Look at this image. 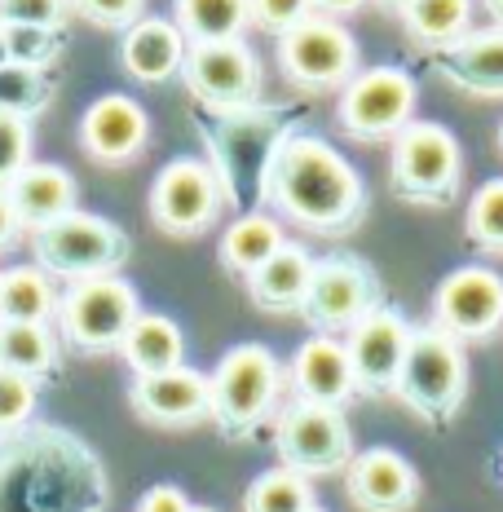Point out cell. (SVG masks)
Listing matches in <instances>:
<instances>
[{"label": "cell", "instance_id": "obj_10", "mask_svg": "<svg viewBox=\"0 0 503 512\" xmlns=\"http://www.w3.org/2000/svg\"><path fill=\"white\" fill-rule=\"evenodd\" d=\"M274 451L278 464L301 477H340L353 460V429L340 407L287 402L274 415Z\"/></svg>", "mask_w": 503, "mask_h": 512}, {"label": "cell", "instance_id": "obj_38", "mask_svg": "<svg viewBox=\"0 0 503 512\" xmlns=\"http://www.w3.org/2000/svg\"><path fill=\"white\" fill-rule=\"evenodd\" d=\"M248 14H252V27H261L265 36H287L292 27H301L314 5L309 0H248Z\"/></svg>", "mask_w": 503, "mask_h": 512}, {"label": "cell", "instance_id": "obj_33", "mask_svg": "<svg viewBox=\"0 0 503 512\" xmlns=\"http://www.w3.org/2000/svg\"><path fill=\"white\" fill-rule=\"evenodd\" d=\"M464 234L477 252L503 256V177H490L473 190V204L464 217Z\"/></svg>", "mask_w": 503, "mask_h": 512}, {"label": "cell", "instance_id": "obj_11", "mask_svg": "<svg viewBox=\"0 0 503 512\" xmlns=\"http://www.w3.org/2000/svg\"><path fill=\"white\" fill-rule=\"evenodd\" d=\"M415 76L393 62H380V67L358 71L345 89H340V106H336V124L340 133L353 137V142H393L406 124L415 120Z\"/></svg>", "mask_w": 503, "mask_h": 512}, {"label": "cell", "instance_id": "obj_1", "mask_svg": "<svg viewBox=\"0 0 503 512\" xmlns=\"http://www.w3.org/2000/svg\"><path fill=\"white\" fill-rule=\"evenodd\" d=\"M111 473L76 429L31 420L0 433V512H106Z\"/></svg>", "mask_w": 503, "mask_h": 512}, {"label": "cell", "instance_id": "obj_16", "mask_svg": "<svg viewBox=\"0 0 503 512\" xmlns=\"http://www.w3.org/2000/svg\"><path fill=\"white\" fill-rule=\"evenodd\" d=\"M406 345H411V318L389 301L376 305L358 327H353L345 336V349H349L358 398H389L393 384H398Z\"/></svg>", "mask_w": 503, "mask_h": 512}, {"label": "cell", "instance_id": "obj_8", "mask_svg": "<svg viewBox=\"0 0 503 512\" xmlns=\"http://www.w3.org/2000/svg\"><path fill=\"white\" fill-rule=\"evenodd\" d=\"M137 314H142L137 287L120 279V274L71 283L67 292L58 296V336L71 354H84V358L120 354L128 327L137 323Z\"/></svg>", "mask_w": 503, "mask_h": 512}, {"label": "cell", "instance_id": "obj_48", "mask_svg": "<svg viewBox=\"0 0 503 512\" xmlns=\"http://www.w3.org/2000/svg\"><path fill=\"white\" fill-rule=\"evenodd\" d=\"M499 473H503V451H499Z\"/></svg>", "mask_w": 503, "mask_h": 512}, {"label": "cell", "instance_id": "obj_19", "mask_svg": "<svg viewBox=\"0 0 503 512\" xmlns=\"http://www.w3.org/2000/svg\"><path fill=\"white\" fill-rule=\"evenodd\" d=\"M146 142H151V115L128 93H106L80 120V146L98 164H128L146 151Z\"/></svg>", "mask_w": 503, "mask_h": 512}, {"label": "cell", "instance_id": "obj_17", "mask_svg": "<svg viewBox=\"0 0 503 512\" xmlns=\"http://www.w3.org/2000/svg\"><path fill=\"white\" fill-rule=\"evenodd\" d=\"M128 407L151 429H195V424L212 420V389L203 371L173 367L159 376H133Z\"/></svg>", "mask_w": 503, "mask_h": 512}, {"label": "cell", "instance_id": "obj_47", "mask_svg": "<svg viewBox=\"0 0 503 512\" xmlns=\"http://www.w3.org/2000/svg\"><path fill=\"white\" fill-rule=\"evenodd\" d=\"M499 155H503V124H499Z\"/></svg>", "mask_w": 503, "mask_h": 512}, {"label": "cell", "instance_id": "obj_21", "mask_svg": "<svg viewBox=\"0 0 503 512\" xmlns=\"http://www.w3.org/2000/svg\"><path fill=\"white\" fill-rule=\"evenodd\" d=\"M186 49H190V40L181 36V27L173 18H137L120 40V67L137 84H164L181 76Z\"/></svg>", "mask_w": 503, "mask_h": 512}, {"label": "cell", "instance_id": "obj_26", "mask_svg": "<svg viewBox=\"0 0 503 512\" xmlns=\"http://www.w3.org/2000/svg\"><path fill=\"white\" fill-rule=\"evenodd\" d=\"M120 358L128 362L133 376H159V371L186 367V336L168 314H137V323L128 327Z\"/></svg>", "mask_w": 503, "mask_h": 512}, {"label": "cell", "instance_id": "obj_18", "mask_svg": "<svg viewBox=\"0 0 503 512\" xmlns=\"http://www.w3.org/2000/svg\"><path fill=\"white\" fill-rule=\"evenodd\" d=\"M340 477H345V495L358 512H415L424 495L415 464L393 446L353 451V460Z\"/></svg>", "mask_w": 503, "mask_h": 512}, {"label": "cell", "instance_id": "obj_14", "mask_svg": "<svg viewBox=\"0 0 503 512\" xmlns=\"http://www.w3.org/2000/svg\"><path fill=\"white\" fill-rule=\"evenodd\" d=\"M433 327L459 345L503 332V274L490 265H459L433 292Z\"/></svg>", "mask_w": 503, "mask_h": 512}, {"label": "cell", "instance_id": "obj_39", "mask_svg": "<svg viewBox=\"0 0 503 512\" xmlns=\"http://www.w3.org/2000/svg\"><path fill=\"white\" fill-rule=\"evenodd\" d=\"M71 9L106 31H128L137 18H146V0H71Z\"/></svg>", "mask_w": 503, "mask_h": 512}, {"label": "cell", "instance_id": "obj_27", "mask_svg": "<svg viewBox=\"0 0 503 512\" xmlns=\"http://www.w3.org/2000/svg\"><path fill=\"white\" fill-rule=\"evenodd\" d=\"M287 243L283 226H278L274 217H265V212H248V217H234L226 234H221V270L234 274V279H248L256 274L265 261Z\"/></svg>", "mask_w": 503, "mask_h": 512}, {"label": "cell", "instance_id": "obj_3", "mask_svg": "<svg viewBox=\"0 0 503 512\" xmlns=\"http://www.w3.org/2000/svg\"><path fill=\"white\" fill-rule=\"evenodd\" d=\"M301 128V111L287 102H252L234 111H195V133L203 142V164L212 168L221 199L234 217L265 208V181H270L274 155L287 137Z\"/></svg>", "mask_w": 503, "mask_h": 512}, {"label": "cell", "instance_id": "obj_40", "mask_svg": "<svg viewBox=\"0 0 503 512\" xmlns=\"http://www.w3.org/2000/svg\"><path fill=\"white\" fill-rule=\"evenodd\" d=\"M195 504H190V495L181 486H173V482H159V486H151L142 499H137V508L133 512H190Z\"/></svg>", "mask_w": 503, "mask_h": 512}, {"label": "cell", "instance_id": "obj_23", "mask_svg": "<svg viewBox=\"0 0 503 512\" xmlns=\"http://www.w3.org/2000/svg\"><path fill=\"white\" fill-rule=\"evenodd\" d=\"M437 71L473 98H503V27H473L437 53Z\"/></svg>", "mask_w": 503, "mask_h": 512}, {"label": "cell", "instance_id": "obj_41", "mask_svg": "<svg viewBox=\"0 0 503 512\" xmlns=\"http://www.w3.org/2000/svg\"><path fill=\"white\" fill-rule=\"evenodd\" d=\"M18 217H14V204H9V195L5 190H0V248H9V243L18 239Z\"/></svg>", "mask_w": 503, "mask_h": 512}, {"label": "cell", "instance_id": "obj_37", "mask_svg": "<svg viewBox=\"0 0 503 512\" xmlns=\"http://www.w3.org/2000/svg\"><path fill=\"white\" fill-rule=\"evenodd\" d=\"M31 164V120L0 111V190Z\"/></svg>", "mask_w": 503, "mask_h": 512}, {"label": "cell", "instance_id": "obj_28", "mask_svg": "<svg viewBox=\"0 0 503 512\" xmlns=\"http://www.w3.org/2000/svg\"><path fill=\"white\" fill-rule=\"evenodd\" d=\"M58 318V287L40 265L0 270V323H53Z\"/></svg>", "mask_w": 503, "mask_h": 512}, {"label": "cell", "instance_id": "obj_35", "mask_svg": "<svg viewBox=\"0 0 503 512\" xmlns=\"http://www.w3.org/2000/svg\"><path fill=\"white\" fill-rule=\"evenodd\" d=\"M71 14H76V9H71V0H0V27L67 31Z\"/></svg>", "mask_w": 503, "mask_h": 512}, {"label": "cell", "instance_id": "obj_2", "mask_svg": "<svg viewBox=\"0 0 503 512\" xmlns=\"http://www.w3.org/2000/svg\"><path fill=\"white\" fill-rule=\"evenodd\" d=\"M265 204L309 234L349 239L367 226L371 195L362 173L327 137L296 128L274 155L270 181H265Z\"/></svg>", "mask_w": 503, "mask_h": 512}, {"label": "cell", "instance_id": "obj_24", "mask_svg": "<svg viewBox=\"0 0 503 512\" xmlns=\"http://www.w3.org/2000/svg\"><path fill=\"white\" fill-rule=\"evenodd\" d=\"M309 274H314V256L305 243H283L261 270L243 279V287H248V301L261 314H296L305 301Z\"/></svg>", "mask_w": 503, "mask_h": 512}, {"label": "cell", "instance_id": "obj_46", "mask_svg": "<svg viewBox=\"0 0 503 512\" xmlns=\"http://www.w3.org/2000/svg\"><path fill=\"white\" fill-rule=\"evenodd\" d=\"M190 512H217V508H203V504H195V508H190Z\"/></svg>", "mask_w": 503, "mask_h": 512}, {"label": "cell", "instance_id": "obj_12", "mask_svg": "<svg viewBox=\"0 0 503 512\" xmlns=\"http://www.w3.org/2000/svg\"><path fill=\"white\" fill-rule=\"evenodd\" d=\"M278 67L305 93L345 89L358 76V40L349 36L340 18L309 14L301 27L278 36Z\"/></svg>", "mask_w": 503, "mask_h": 512}, {"label": "cell", "instance_id": "obj_9", "mask_svg": "<svg viewBox=\"0 0 503 512\" xmlns=\"http://www.w3.org/2000/svg\"><path fill=\"white\" fill-rule=\"evenodd\" d=\"M376 305H384V283L376 265L353 252H331L314 261L305 301L296 314L314 336H349Z\"/></svg>", "mask_w": 503, "mask_h": 512}, {"label": "cell", "instance_id": "obj_49", "mask_svg": "<svg viewBox=\"0 0 503 512\" xmlns=\"http://www.w3.org/2000/svg\"><path fill=\"white\" fill-rule=\"evenodd\" d=\"M309 512H323V508H309Z\"/></svg>", "mask_w": 503, "mask_h": 512}, {"label": "cell", "instance_id": "obj_15", "mask_svg": "<svg viewBox=\"0 0 503 512\" xmlns=\"http://www.w3.org/2000/svg\"><path fill=\"white\" fill-rule=\"evenodd\" d=\"M181 80L208 111H234V106L261 102V58L243 40H221V45H190Z\"/></svg>", "mask_w": 503, "mask_h": 512}, {"label": "cell", "instance_id": "obj_7", "mask_svg": "<svg viewBox=\"0 0 503 512\" xmlns=\"http://www.w3.org/2000/svg\"><path fill=\"white\" fill-rule=\"evenodd\" d=\"M31 256L49 279L62 283H89L106 279V274H120L133 256V239L106 217L93 212H67L53 226L31 234Z\"/></svg>", "mask_w": 503, "mask_h": 512}, {"label": "cell", "instance_id": "obj_31", "mask_svg": "<svg viewBox=\"0 0 503 512\" xmlns=\"http://www.w3.org/2000/svg\"><path fill=\"white\" fill-rule=\"evenodd\" d=\"M318 508L309 477L292 473V468H270V473L252 477L243 490V512H309Z\"/></svg>", "mask_w": 503, "mask_h": 512}, {"label": "cell", "instance_id": "obj_34", "mask_svg": "<svg viewBox=\"0 0 503 512\" xmlns=\"http://www.w3.org/2000/svg\"><path fill=\"white\" fill-rule=\"evenodd\" d=\"M9 45V62L18 67H36V71H53L67 53V31H45V27H0Z\"/></svg>", "mask_w": 503, "mask_h": 512}, {"label": "cell", "instance_id": "obj_43", "mask_svg": "<svg viewBox=\"0 0 503 512\" xmlns=\"http://www.w3.org/2000/svg\"><path fill=\"white\" fill-rule=\"evenodd\" d=\"M481 5L490 9V18H495V27H503V0H481Z\"/></svg>", "mask_w": 503, "mask_h": 512}, {"label": "cell", "instance_id": "obj_36", "mask_svg": "<svg viewBox=\"0 0 503 512\" xmlns=\"http://www.w3.org/2000/svg\"><path fill=\"white\" fill-rule=\"evenodd\" d=\"M36 402H40V384L0 367V433L23 429V424L36 420Z\"/></svg>", "mask_w": 503, "mask_h": 512}, {"label": "cell", "instance_id": "obj_20", "mask_svg": "<svg viewBox=\"0 0 503 512\" xmlns=\"http://www.w3.org/2000/svg\"><path fill=\"white\" fill-rule=\"evenodd\" d=\"M292 398L296 402H314V407H340L345 411L349 398H358V384H353L349 367V349L340 336H309L296 345L292 367Z\"/></svg>", "mask_w": 503, "mask_h": 512}, {"label": "cell", "instance_id": "obj_45", "mask_svg": "<svg viewBox=\"0 0 503 512\" xmlns=\"http://www.w3.org/2000/svg\"><path fill=\"white\" fill-rule=\"evenodd\" d=\"M9 62V45H5V31H0V67Z\"/></svg>", "mask_w": 503, "mask_h": 512}, {"label": "cell", "instance_id": "obj_22", "mask_svg": "<svg viewBox=\"0 0 503 512\" xmlns=\"http://www.w3.org/2000/svg\"><path fill=\"white\" fill-rule=\"evenodd\" d=\"M5 195H9V204H14L18 226L36 234V230L53 226L58 217H67V212H76L80 186L62 164H36V159H31L23 173L5 186Z\"/></svg>", "mask_w": 503, "mask_h": 512}, {"label": "cell", "instance_id": "obj_42", "mask_svg": "<svg viewBox=\"0 0 503 512\" xmlns=\"http://www.w3.org/2000/svg\"><path fill=\"white\" fill-rule=\"evenodd\" d=\"M309 5H314L323 18H345V14H353V9L367 5V0H309Z\"/></svg>", "mask_w": 503, "mask_h": 512}, {"label": "cell", "instance_id": "obj_25", "mask_svg": "<svg viewBox=\"0 0 503 512\" xmlns=\"http://www.w3.org/2000/svg\"><path fill=\"white\" fill-rule=\"evenodd\" d=\"M0 367L31 384L62 380V336L53 323H0Z\"/></svg>", "mask_w": 503, "mask_h": 512}, {"label": "cell", "instance_id": "obj_13", "mask_svg": "<svg viewBox=\"0 0 503 512\" xmlns=\"http://www.w3.org/2000/svg\"><path fill=\"white\" fill-rule=\"evenodd\" d=\"M226 199L212 168L195 155L168 159L151 181V221L173 239H199L221 221Z\"/></svg>", "mask_w": 503, "mask_h": 512}, {"label": "cell", "instance_id": "obj_44", "mask_svg": "<svg viewBox=\"0 0 503 512\" xmlns=\"http://www.w3.org/2000/svg\"><path fill=\"white\" fill-rule=\"evenodd\" d=\"M380 5H384V9H393V14H402V9L411 5V0H380Z\"/></svg>", "mask_w": 503, "mask_h": 512}, {"label": "cell", "instance_id": "obj_30", "mask_svg": "<svg viewBox=\"0 0 503 512\" xmlns=\"http://www.w3.org/2000/svg\"><path fill=\"white\" fill-rule=\"evenodd\" d=\"M173 23L190 45H221L239 40L243 27L252 23L248 0H173Z\"/></svg>", "mask_w": 503, "mask_h": 512}, {"label": "cell", "instance_id": "obj_29", "mask_svg": "<svg viewBox=\"0 0 503 512\" xmlns=\"http://www.w3.org/2000/svg\"><path fill=\"white\" fill-rule=\"evenodd\" d=\"M398 18L420 49L442 53L473 31V0H411Z\"/></svg>", "mask_w": 503, "mask_h": 512}, {"label": "cell", "instance_id": "obj_5", "mask_svg": "<svg viewBox=\"0 0 503 512\" xmlns=\"http://www.w3.org/2000/svg\"><path fill=\"white\" fill-rule=\"evenodd\" d=\"M212 389V424L230 442H248L278 415L283 398V367H278L274 349L261 340H243L221 354L217 371L208 376Z\"/></svg>", "mask_w": 503, "mask_h": 512}, {"label": "cell", "instance_id": "obj_4", "mask_svg": "<svg viewBox=\"0 0 503 512\" xmlns=\"http://www.w3.org/2000/svg\"><path fill=\"white\" fill-rule=\"evenodd\" d=\"M393 398L428 429H446L459 420L468 402V354L459 340L437 332L433 323L411 327V345H406Z\"/></svg>", "mask_w": 503, "mask_h": 512}, {"label": "cell", "instance_id": "obj_6", "mask_svg": "<svg viewBox=\"0 0 503 512\" xmlns=\"http://www.w3.org/2000/svg\"><path fill=\"white\" fill-rule=\"evenodd\" d=\"M464 181L459 137L437 120H411L393 137L389 186L411 208H451Z\"/></svg>", "mask_w": 503, "mask_h": 512}, {"label": "cell", "instance_id": "obj_32", "mask_svg": "<svg viewBox=\"0 0 503 512\" xmlns=\"http://www.w3.org/2000/svg\"><path fill=\"white\" fill-rule=\"evenodd\" d=\"M58 98V76L36 67H18L5 62L0 67V111L18 115V120H36L40 111H49V102Z\"/></svg>", "mask_w": 503, "mask_h": 512}]
</instances>
